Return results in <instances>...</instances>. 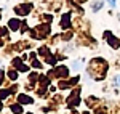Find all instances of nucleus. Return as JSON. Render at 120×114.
<instances>
[{
  "label": "nucleus",
  "instance_id": "f03ea898",
  "mask_svg": "<svg viewBox=\"0 0 120 114\" xmlns=\"http://www.w3.org/2000/svg\"><path fill=\"white\" fill-rule=\"evenodd\" d=\"M115 84H119V85H120V76L115 77Z\"/></svg>",
  "mask_w": 120,
  "mask_h": 114
},
{
  "label": "nucleus",
  "instance_id": "f257e3e1",
  "mask_svg": "<svg viewBox=\"0 0 120 114\" xmlns=\"http://www.w3.org/2000/svg\"><path fill=\"white\" fill-rule=\"evenodd\" d=\"M10 26H11V29H16L18 28V21H10Z\"/></svg>",
  "mask_w": 120,
  "mask_h": 114
}]
</instances>
